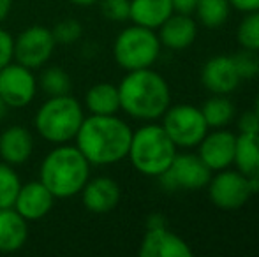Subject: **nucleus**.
Instances as JSON below:
<instances>
[{
  "instance_id": "obj_37",
  "label": "nucleus",
  "mask_w": 259,
  "mask_h": 257,
  "mask_svg": "<svg viewBox=\"0 0 259 257\" xmlns=\"http://www.w3.org/2000/svg\"><path fill=\"white\" fill-rule=\"evenodd\" d=\"M69 2H71L72 6H76V7H90V6H96V4H99V0H69Z\"/></svg>"
},
{
  "instance_id": "obj_13",
  "label": "nucleus",
  "mask_w": 259,
  "mask_h": 257,
  "mask_svg": "<svg viewBox=\"0 0 259 257\" xmlns=\"http://www.w3.org/2000/svg\"><path fill=\"white\" fill-rule=\"evenodd\" d=\"M236 136L228 130L206 134L199 143V159L210 171L226 169L235 161Z\"/></svg>"
},
{
  "instance_id": "obj_8",
  "label": "nucleus",
  "mask_w": 259,
  "mask_h": 257,
  "mask_svg": "<svg viewBox=\"0 0 259 257\" xmlns=\"http://www.w3.org/2000/svg\"><path fill=\"white\" fill-rule=\"evenodd\" d=\"M157 178L160 180V185L167 192L198 190L203 189L210 182V169L199 159V155L177 153L173 161H171L169 168L164 173H160Z\"/></svg>"
},
{
  "instance_id": "obj_10",
  "label": "nucleus",
  "mask_w": 259,
  "mask_h": 257,
  "mask_svg": "<svg viewBox=\"0 0 259 257\" xmlns=\"http://www.w3.org/2000/svg\"><path fill=\"white\" fill-rule=\"evenodd\" d=\"M37 78L32 69L11 62L0 69V97L7 108H27L37 93Z\"/></svg>"
},
{
  "instance_id": "obj_26",
  "label": "nucleus",
  "mask_w": 259,
  "mask_h": 257,
  "mask_svg": "<svg viewBox=\"0 0 259 257\" xmlns=\"http://www.w3.org/2000/svg\"><path fill=\"white\" fill-rule=\"evenodd\" d=\"M21 180L14 171V166L0 161V208H13Z\"/></svg>"
},
{
  "instance_id": "obj_14",
  "label": "nucleus",
  "mask_w": 259,
  "mask_h": 257,
  "mask_svg": "<svg viewBox=\"0 0 259 257\" xmlns=\"http://www.w3.org/2000/svg\"><path fill=\"white\" fill-rule=\"evenodd\" d=\"M141 257H191L192 250L178 234L166 227L147 229L140 245Z\"/></svg>"
},
{
  "instance_id": "obj_35",
  "label": "nucleus",
  "mask_w": 259,
  "mask_h": 257,
  "mask_svg": "<svg viewBox=\"0 0 259 257\" xmlns=\"http://www.w3.org/2000/svg\"><path fill=\"white\" fill-rule=\"evenodd\" d=\"M154 227H166V219L160 213H152L147 220V229H154Z\"/></svg>"
},
{
  "instance_id": "obj_22",
  "label": "nucleus",
  "mask_w": 259,
  "mask_h": 257,
  "mask_svg": "<svg viewBox=\"0 0 259 257\" xmlns=\"http://www.w3.org/2000/svg\"><path fill=\"white\" fill-rule=\"evenodd\" d=\"M242 175L259 180V132L240 134L236 137L235 161Z\"/></svg>"
},
{
  "instance_id": "obj_7",
  "label": "nucleus",
  "mask_w": 259,
  "mask_h": 257,
  "mask_svg": "<svg viewBox=\"0 0 259 257\" xmlns=\"http://www.w3.org/2000/svg\"><path fill=\"white\" fill-rule=\"evenodd\" d=\"M162 117V129L166 130V134L177 146H196L201 143V139L208 132L206 120L201 110H198V108L180 104V106H175L171 110L167 108Z\"/></svg>"
},
{
  "instance_id": "obj_29",
  "label": "nucleus",
  "mask_w": 259,
  "mask_h": 257,
  "mask_svg": "<svg viewBox=\"0 0 259 257\" xmlns=\"http://www.w3.org/2000/svg\"><path fill=\"white\" fill-rule=\"evenodd\" d=\"M52 34L57 44L69 46V44H74V42H78L79 39H81L83 27L79 21L72 20V18H67V20H62L55 25L52 28Z\"/></svg>"
},
{
  "instance_id": "obj_31",
  "label": "nucleus",
  "mask_w": 259,
  "mask_h": 257,
  "mask_svg": "<svg viewBox=\"0 0 259 257\" xmlns=\"http://www.w3.org/2000/svg\"><path fill=\"white\" fill-rule=\"evenodd\" d=\"M14 60V37L7 30L0 28V69Z\"/></svg>"
},
{
  "instance_id": "obj_19",
  "label": "nucleus",
  "mask_w": 259,
  "mask_h": 257,
  "mask_svg": "<svg viewBox=\"0 0 259 257\" xmlns=\"http://www.w3.org/2000/svg\"><path fill=\"white\" fill-rule=\"evenodd\" d=\"M28 240V222L14 208H0V252L11 254Z\"/></svg>"
},
{
  "instance_id": "obj_2",
  "label": "nucleus",
  "mask_w": 259,
  "mask_h": 257,
  "mask_svg": "<svg viewBox=\"0 0 259 257\" xmlns=\"http://www.w3.org/2000/svg\"><path fill=\"white\" fill-rule=\"evenodd\" d=\"M120 110L138 120H157L169 108L171 93L166 79L155 71L138 69L118 85Z\"/></svg>"
},
{
  "instance_id": "obj_18",
  "label": "nucleus",
  "mask_w": 259,
  "mask_h": 257,
  "mask_svg": "<svg viewBox=\"0 0 259 257\" xmlns=\"http://www.w3.org/2000/svg\"><path fill=\"white\" fill-rule=\"evenodd\" d=\"M198 27L189 14L173 13L159 27V41L169 49H185L194 42Z\"/></svg>"
},
{
  "instance_id": "obj_20",
  "label": "nucleus",
  "mask_w": 259,
  "mask_h": 257,
  "mask_svg": "<svg viewBox=\"0 0 259 257\" xmlns=\"http://www.w3.org/2000/svg\"><path fill=\"white\" fill-rule=\"evenodd\" d=\"M173 13L171 0H131L129 20H133L134 25L155 30Z\"/></svg>"
},
{
  "instance_id": "obj_15",
  "label": "nucleus",
  "mask_w": 259,
  "mask_h": 257,
  "mask_svg": "<svg viewBox=\"0 0 259 257\" xmlns=\"http://www.w3.org/2000/svg\"><path fill=\"white\" fill-rule=\"evenodd\" d=\"M79 194H81L83 206L96 215H103L115 210L122 195L118 183L109 176H97L89 180Z\"/></svg>"
},
{
  "instance_id": "obj_25",
  "label": "nucleus",
  "mask_w": 259,
  "mask_h": 257,
  "mask_svg": "<svg viewBox=\"0 0 259 257\" xmlns=\"http://www.w3.org/2000/svg\"><path fill=\"white\" fill-rule=\"evenodd\" d=\"M37 85L48 93L50 97L55 95H67L71 92V76L62 67H48L42 71L41 78L37 79Z\"/></svg>"
},
{
  "instance_id": "obj_27",
  "label": "nucleus",
  "mask_w": 259,
  "mask_h": 257,
  "mask_svg": "<svg viewBox=\"0 0 259 257\" xmlns=\"http://www.w3.org/2000/svg\"><path fill=\"white\" fill-rule=\"evenodd\" d=\"M236 39L245 49L259 52V11L247 13V16L240 21Z\"/></svg>"
},
{
  "instance_id": "obj_16",
  "label": "nucleus",
  "mask_w": 259,
  "mask_h": 257,
  "mask_svg": "<svg viewBox=\"0 0 259 257\" xmlns=\"http://www.w3.org/2000/svg\"><path fill=\"white\" fill-rule=\"evenodd\" d=\"M201 83L210 92H213L215 95H226V93L233 92L238 86L240 76L236 72L231 57H226V55L211 57L203 65Z\"/></svg>"
},
{
  "instance_id": "obj_17",
  "label": "nucleus",
  "mask_w": 259,
  "mask_h": 257,
  "mask_svg": "<svg viewBox=\"0 0 259 257\" xmlns=\"http://www.w3.org/2000/svg\"><path fill=\"white\" fill-rule=\"evenodd\" d=\"M34 151V136L23 125H11L0 132V161L11 166H21Z\"/></svg>"
},
{
  "instance_id": "obj_3",
  "label": "nucleus",
  "mask_w": 259,
  "mask_h": 257,
  "mask_svg": "<svg viewBox=\"0 0 259 257\" xmlns=\"http://www.w3.org/2000/svg\"><path fill=\"white\" fill-rule=\"evenodd\" d=\"M90 162L72 144H57L41 162L39 180L48 187L55 199L78 195L90 180Z\"/></svg>"
},
{
  "instance_id": "obj_32",
  "label": "nucleus",
  "mask_w": 259,
  "mask_h": 257,
  "mask_svg": "<svg viewBox=\"0 0 259 257\" xmlns=\"http://www.w3.org/2000/svg\"><path fill=\"white\" fill-rule=\"evenodd\" d=\"M240 134H256L259 132V117L254 111H245L238 120Z\"/></svg>"
},
{
  "instance_id": "obj_5",
  "label": "nucleus",
  "mask_w": 259,
  "mask_h": 257,
  "mask_svg": "<svg viewBox=\"0 0 259 257\" xmlns=\"http://www.w3.org/2000/svg\"><path fill=\"white\" fill-rule=\"evenodd\" d=\"M177 155V144L171 141L162 125H145L133 132L129 153L131 164L147 176H159L169 168Z\"/></svg>"
},
{
  "instance_id": "obj_34",
  "label": "nucleus",
  "mask_w": 259,
  "mask_h": 257,
  "mask_svg": "<svg viewBox=\"0 0 259 257\" xmlns=\"http://www.w3.org/2000/svg\"><path fill=\"white\" fill-rule=\"evenodd\" d=\"M173 4V11L180 14H191L196 9L198 0H171Z\"/></svg>"
},
{
  "instance_id": "obj_11",
  "label": "nucleus",
  "mask_w": 259,
  "mask_h": 257,
  "mask_svg": "<svg viewBox=\"0 0 259 257\" xmlns=\"http://www.w3.org/2000/svg\"><path fill=\"white\" fill-rule=\"evenodd\" d=\"M208 183H210L208 194L211 202L221 210L240 208L254 194L249 178L240 171H222Z\"/></svg>"
},
{
  "instance_id": "obj_39",
  "label": "nucleus",
  "mask_w": 259,
  "mask_h": 257,
  "mask_svg": "<svg viewBox=\"0 0 259 257\" xmlns=\"http://www.w3.org/2000/svg\"><path fill=\"white\" fill-rule=\"evenodd\" d=\"M254 113L259 117V93H257V97H256V108H254Z\"/></svg>"
},
{
  "instance_id": "obj_23",
  "label": "nucleus",
  "mask_w": 259,
  "mask_h": 257,
  "mask_svg": "<svg viewBox=\"0 0 259 257\" xmlns=\"http://www.w3.org/2000/svg\"><path fill=\"white\" fill-rule=\"evenodd\" d=\"M201 113L208 127H224L235 117V106L224 95H215L208 99L201 108Z\"/></svg>"
},
{
  "instance_id": "obj_24",
  "label": "nucleus",
  "mask_w": 259,
  "mask_h": 257,
  "mask_svg": "<svg viewBox=\"0 0 259 257\" xmlns=\"http://www.w3.org/2000/svg\"><path fill=\"white\" fill-rule=\"evenodd\" d=\"M229 7L228 0H198L194 11L205 27L217 28L229 18Z\"/></svg>"
},
{
  "instance_id": "obj_21",
  "label": "nucleus",
  "mask_w": 259,
  "mask_h": 257,
  "mask_svg": "<svg viewBox=\"0 0 259 257\" xmlns=\"http://www.w3.org/2000/svg\"><path fill=\"white\" fill-rule=\"evenodd\" d=\"M85 108L90 115H116L120 110L118 86L113 83H96L85 93Z\"/></svg>"
},
{
  "instance_id": "obj_12",
  "label": "nucleus",
  "mask_w": 259,
  "mask_h": 257,
  "mask_svg": "<svg viewBox=\"0 0 259 257\" xmlns=\"http://www.w3.org/2000/svg\"><path fill=\"white\" fill-rule=\"evenodd\" d=\"M53 202L55 195L50 192L48 187L41 180H34V182L21 183L13 208L27 222H37L52 212Z\"/></svg>"
},
{
  "instance_id": "obj_38",
  "label": "nucleus",
  "mask_w": 259,
  "mask_h": 257,
  "mask_svg": "<svg viewBox=\"0 0 259 257\" xmlns=\"http://www.w3.org/2000/svg\"><path fill=\"white\" fill-rule=\"evenodd\" d=\"M7 110H9V108H7V104L4 102V100H2V97H0V120H2V118L6 117Z\"/></svg>"
},
{
  "instance_id": "obj_1",
  "label": "nucleus",
  "mask_w": 259,
  "mask_h": 257,
  "mask_svg": "<svg viewBox=\"0 0 259 257\" xmlns=\"http://www.w3.org/2000/svg\"><path fill=\"white\" fill-rule=\"evenodd\" d=\"M133 130L115 115L85 117L74 141L92 166H111L129 153Z\"/></svg>"
},
{
  "instance_id": "obj_36",
  "label": "nucleus",
  "mask_w": 259,
  "mask_h": 257,
  "mask_svg": "<svg viewBox=\"0 0 259 257\" xmlns=\"http://www.w3.org/2000/svg\"><path fill=\"white\" fill-rule=\"evenodd\" d=\"M11 9H13V0H0V23L7 20Z\"/></svg>"
},
{
  "instance_id": "obj_9",
  "label": "nucleus",
  "mask_w": 259,
  "mask_h": 257,
  "mask_svg": "<svg viewBox=\"0 0 259 257\" xmlns=\"http://www.w3.org/2000/svg\"><path fill=\"white\" fill-rule=\"evenodd\" d=\"M55 46L52 28L32 25L14 39V60L28 69H39L52 59Z\"/></svg>"
},
{
  "instance_id": "obj_28",
  "label": "nucleus",
  "mask_w": 259,
  "mask_h": 257,
  "mask_svg": "<svg viewBox=\"0 0 259 257\" xmlns=\"http://www.w3.org/2000/svg\"><path fill=\"white\" fill-rule=\"evenodd\" d=\"M235 69L238 72L240 79H254L259 76V55L254 49H245L238 52L231 57Z\"/></svg>"
},
{
  "instance_id": "obj_30",
  "label": "nucleus",
  "mask_w": 259,
  "mask_h": 257,
  "mask_svg": "<svg viewBox=\"0 0 259 257\" xmlns=\"http://www.w3.org/2000/svg\"><path fill=\"white\" fill-rule=\"evenodd\" d=\"M101 13L109 21H127L131 13V0H99Z\"/></svg>"
},
{
  "instance_id": "obj_4",
  "label": "nucleus",
  "mask_w": 259,
  "mask_h": 257,
  "mask_svg": "<svg viewBox=\"0 0 259 257\" xmlns=\"http://www.w3.org/2000/svg\"><path fill=\"white\" fill-rule=\"evenodd\" d=\"M85 120V111L76 97L55 95L41 104L34 118V127L45 141L65 144L74 141Z\"/></svg>"
},
{
  "instance_id": "obj_6",
  "label": "nucleus",
  "mask_w": 259,
  "mask_h": 257,
  "mask_svg": "<svg viewBox=\"0 0 259 257\" xmlns=\"http://www.w3.org/2000/svg\"><path fill=\"white\" fill-rule=\"evenodd\" d=\"M160 46L162 44L152 28L133 25L120 32L115 39L113 57L115 62L127 72L148 69L159 59Z\"/></svg>"
},
{
  "instance_id": "obj_33",
  "label": "nucleus",
  "mask_w": 259,
  "mask_h": 257,
  "mask_svg": "<svg viewBox=\"0 0 259 257\" xmlns=\"http://www.w3.org/2000/svg\"><path fill=\"white\" fill-rule=\"evenodd\" d=\"M229 6L235 9L242 11V13H252V11H259V0H228Z\"/></svg>"
}]
</instances>
